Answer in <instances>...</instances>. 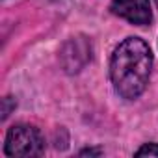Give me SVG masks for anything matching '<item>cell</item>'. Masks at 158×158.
I'll list each match as a JSON object with an SVG mask.
<instances>
[{
  "mask_svg": "<svg viewBox=\"0 0 158 158\" xmlns=\"http://www.w3.org/2000/svg\"><path fill=\"white\" fill-rule=\"evenodd\" d=\"M136 156H158V143H145L136 151Z\"/></svg>",
  "mask_w": 158,
  "mask_h": 158,
  "instance_id": "5b68a950",
  "label": "cell"
},
{
  "mask_svg": "<svg viewBox=\"0 0 158 158\" xmlns=\"http://www.w3.org/2000/svg\"><path fill=\"white\" fill-rule=\"evenodd\" d=\"M45 149V139L35 127L15 125L8 130L4 151L8 156H39Z\"/></svg>",
  "mask_w": 158,
  "mask_h": 158,
  "instance_id": "7a4b0ae2",
  "label": "cell"
},
{
  "mask_svg": "<svg viewBox=\"0 0 158 158\" xmlns=\"http://www.w3.org/2000/svg\"><path fill=\"white\" fill-rule=\"evenodd\" d=\"M154 2H156V6H158V0H154Z\"/></svg>",
  "mask_w": 158,
  "mask_h": 158,
  "instance_id": "ba28073f",
  "label": "cell"
},
{
  "mask_svg": "<svg viewBox=\"0 0 158 158\" xmlns=\"http://www.w3.org/2000/svg\"><path fill=\"white\" fill-rule=\"evenodd\" d=\"M152 54L149 45L139 37H127L112 54L110 78L115 91L128 101L138 99L149 82Z\"/></svg>",
  "mask_w": 158,
  "mask_h": 158,
  "instance_id": "6da1fadb",
  "label": "cell"
},
{
  "mask_svg": "<svg viewBox=\"0 0 158 158\" xmlns=\"http://www.w3.org/2000/svg\"><path fill=\"white\" fill-rule=\"evenodd\" d=\"M89 60H91V43L86 37L69 39L60 52V61L67 73H78L88 65Z\"/></svg>",
  "mask_w": 158,
  "mask_h": 158,
  "instance_id": "3957f363",
  "label": "cell"
},
{
  "mask_svg": "<svg viewBox=\"0 0 158 158\" xmlns=\"http://www.w3.org/2000/svg\"><path fill=\"white\" fill-rule=\"evenodd\" d=\"M110 10L117 17H121L132 24H138V26L151 24V21H152V11H151L149 0H112Z\"/></svg>",
  "mask_w": 158,
  "mask_h": 158,
  "instance_id": "277c9868",
  "label": "cell"
},
{
  "mask_svg": "<svg viewBox=\"0 0 158 158\" xmlns=\"http://www.w3.org/2000/svg\"><path fill=\"white\" fill-rule=\"evenodd\" d=\"M80 154H82V156H86V154H101V151H99V149H86V151H82Z\"/></svg>",
  "mask_w": 158,
  "mask_h": 158,
  "instance_id": "52a82bcc",
  "label": "cell"
},
{
  "mask_svg": "<svg viewBox=\"0 0 158 158\" xmlns=\"http://www.w3.org/2000/svg\"><path fill=\"white\" fill-rule=\"evenodd\" d=\"M11 110H15V99L4 97L2 99V119H8V115H10Z\"/></svg>",
  "mask_w": 158,
  "mask_h": 158,
  "instance_id": "8992f818",
  "label": "cell"
}]
</instances>
